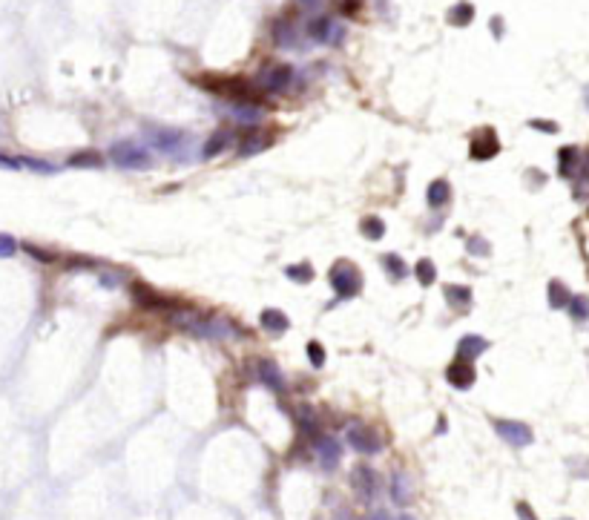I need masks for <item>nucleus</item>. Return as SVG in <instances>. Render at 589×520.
Wrapping results in <instances>:
<instances>
[{
    "instance_id": "38",
    "label": "nucleus",
    "mask_w": 589,
    "mask_h": 520,
    "mask_svg": "<svg viewBox=\"0 0 589 520\" xmlns=\"http://www.w3.org/2000/svg\"><path fill=\"white\" fill-rule=\"evenodd\" d=\"M23 250H26L29 256H35L38 262H43V265H49V262H55V256L49 253V250H40V247H35V245H23Z\"/></svg>"
},
{
    "instance_id": "12",
    "label": "nucleus",
    "mask_w": 589,
    "mask_h": 520,
    "mask_svg": "<svg viewBox=\"0 0 589 520\" xmlns=\"http://www.w3.org/2000/svg\"><path fill=\"white\" fill-rule=\"evenodd\" d=\"M471 158L475 161H489V158H494L500 153V144H498V135H494L491 130H483L475 141H471Z\"/></svg>"
},
{
    "instance_id": "46",
    "label": "nucleus",
    "mask_w": 589,
    "mask_h": 520,
    "mask_svg": "<svg viewBox=\"0 0 589 520\" xmlns=\"http://www.w3.org/2000/svg\"><path fill=\"white\" fill-rule=\"evenodd\" d=\"M397 520H414V517H411V514H399Z\"/></svg>"
},
{
    "instance_id": "42",
    "label": "nucleus",
    "mask_w": 589,
    "mask_h": 520,
    "mask_svg": "<svg viewBox=\"0 0 589 520\" xmlns=\"http://www.w3.org/2000/svg\"><path fill=\"white\" fill-rule=\"evenodd\" d=\"M532 127L535 130H544V132H558V124H546V121H540V118H535Z\"/></svg>"
},
{
    "instance_id": "6",
    "label": "nucleus",
    "mask_w": 589,
    "mask_h": 520,
    "mask_svg": "<svg viewBox=\"0 0 589 520\" xmlns=\"http://www.w3.org/2000/svg\"><path fill=\"white\" fill-rule=\"evenodd\" d=\"M351 489H353V494H357L360 503H371L376 498V491H380V477H376V471L371 466L360 463L351 471Z\"/></svg>"
},
{
    "instance_id": "36",
    "label": "nucleus",
    "mask_w": 589,
    "mask_h": 520,
    "mask_svg": "<svg viewBox=\"0 0 589 520\" xmlns=\"http://www.w3.org/2000/svg\"><path fill=\"white\" fill-rule=\"evenodd\" d=\"M15 250H17V242L12 239L9 233H0V259H9V256H15Z\"/></svg>"
},
{
    "instance_id": "23",
    "label": "nucleus",
    "mask_w": 589,
    "mask_h": 520,
    "mask_svg": "<svg viewBox=\"0 0 589 520\" xmlns=\"http://www.w3.org/2000/svg\"><path fill=\"white\" fill-rule=\"evenodd\" d=\"M471 20H475V6H471L468 0H460L457 6L449 9V23H452V26H468Z\"/></svg>"
},
{
    "instance_id": "40",
    "label": "nucleus",
    "mask_w": 589,
    "mask_h": 520,
    "mask_svg": "<svg viewBox=\"0 0 589 520\" xmlns=\"http://www.w3.org/2000/svg\"><path fill=\"white\" fill-rule=\"evenodd\" d=\"M360 3H362V0H339V9L345 15H357L360 12Z\"/></svg>"
},
{
    "instance_id": "1",
    "label": "nucleus",
    "mask_w": 589,
    "mask_h": 520,
    "mask_svg": "<svg viewBox=\"0 0 589 520\" xmlns=\"http://www.w3.org/2000/svg\"><path fill=\"white\" fill-rule=\"evenodd\" d=\"M170 322L178 330H187V334H196V337H207V339H227L233 337V325L216 316H204L193 308H176L170 314Z\"/></svg>"
},
{
    "instance_id": "30",
    "label": "nucleus",
    "mask_w": 589,
    "mask_h": 520,
    "mask_svg": "<svg viewBox=\"0 0 589 520\" xmlns=\"http://www.w3.org/2000/svg\"><path fill=\"white\" fill-rule=\"evenodd\" d=\"M285 273H288V279L299 282V285H308V282L314 279V268H311L308 262H299V265H288V268H285Z\"/></svg>"
},
{
    "instance_id": "4",
    "label": "nucleus",
    "mask_w": 589,
    "mask_h": 520,
    "mask_svg": "<svg viewBox=\"0 0 589 520\" xmlns=\"http://www.w3.org/2000/svg\"><path fill=\"white\" fill-rule=\"evenodd\" d=\"M291 84H293V69L288 63H270L265 69H259L256 75V86L268 92V95H282Z\"/></svg>"
},
{
    "instance_id": "5",
    "label": "nucleus",
    "mask_w": 589,
    "mask_h": 520,
    "mask_svg": "<svg viewBox=\"0 0 589 520\" xmlns=\"http://www.w3.org/2000/svg\"><path fill=\"white\" fill-rule=\"evenodd\" d=\"M144 135H147V144L164 155H173L176 150L184 147L187 141V132L184 130H176V127H155V124H147L144 127Z\"/></svg>"
},
{
    "instance_id": "18",
    "label": "nucleus",
    "mask_w": 589,
    "mask_h": 520,
    "mask_svg": "<svg viewBox=\"0 0 589 520\" xmlns=\"http://www.w3.org/2000/svg\"><path fill=\"white\" fill-rule=\"evenodd\" d=\"M259 325H262L265 330H270V334H285V330L291 328V319L279 308H268V311L259 314Z\"/></svg>"
},
{
    "instance_id": "44",
    "label": "nucleus",
    "mask_w": 589,
    "mask_h": 520,
    "mask_svg": "<svg viewBox=\"0 0 589 520\" xmlns=\"http://www.w3.org/2000/svg\"><path fill=\"white\" fill-rule=\"evenodd\" d=\"M583 107L589 109V84H586V89H583Z\"/></svg>"
},
{
    "instance_id": "19",
    "label": "nucleus",
    "mask_w": 589,
    "mask_h": 520,
    "mask_svg": "<svg viewBox=\"0 0 589 520\" xmlns=\"http://www.w3.org/2000/svg\"><path fill=\"white\" fill-rule=\"evenodd\" d=\"M426 199H429V204H431L434 210L445 207V204L452 201V184L445 181V178H437V181H431V184H429V193H426Z\"/></svg>"
},
{
    "instance_id": "2",
    "label": "nucleus",
    "mask_w": 589,
    "mask_h": 520,
    "mask_svg": "<svg viewBox=\"0 0 589 520\" xmlns=\"http://www.w3.org/2000/svg\"><path fill=\"white\" fill-rule=\"evenodd\" d=\"M109 161L121 170H147L153 164V155L144 144H135V141H118L109 147Z\"/></svg>"
},
{
    "instance_id": "7",
    "label": "nucleus",
    "mask_w": 589,
    "mask_h": 520,
    "mask_svg": "<svg viewBox=\"0 0 589 520\" xmlns=\"http://www.w3.org/2000/svg\"><path fill=\"white\" fill-rule=\"evenodd\" d=\"M345 440H348V445L353 448V452H360V454H376V452H383V437L376 434L374 429H368V425H362V422L348 425Z\"/></svg>"
},
{
    "instance_id": "34",
    "label": "nucleus",
    "mask_w": 589,
    "mask_h": 520,
    "mask_svg": "<svg viewBox=\"0 0 589 520\" xmlns=\"http://www.w3.org/2000/svg\"><path fill=\"white\" fill-rule=\"evenodd\" d=\"M308 360L314 368H322L325 365V348L319 342H308Z\"/></svg>"
},
{
    "instance_id": "31",
    "label": "nucleus",
    "mask_w": 589,
    "mask_h": 520,
    "mask_svg": "<svg viewBox=\"0 0 589 520\" xmlns=\"http://www.w3.org/2000/svg\"><path fill=\"white\" fill-rule=\"evenodd\" d=\"M362 233L368 236L371 242H376V239H383L385 236V224H383V219H376V216H368V219H362Z\"/></svg>"
},
{
    "instance_id": "22",
    "label": "nucleus",
    "mask_w": 589,
    "mask_h": 520,
    "mask_svg": "<svg viewBox=\"0 0 589 520\" xmlns=\"http://www.w3.org/2000/svg\"><path fill=\"white\" fill-rule=\"evenodd\" d=\"M273 40L279 43V46H296V26L291 20H276L273 23Z\"/></svg>"
},
{
    "instance_id": "35",
    "label": "nucleus",
    "mask_w": 589,
    "mask_h": 520,
    "mask_svg": "<svg viewBox=\"0 0 589 520\" xmlns=\"http://www.w3.org/2000/svg\"><path fill=\"white\" fill-rule=\"evenodd\" d=\"M468 253H475V256H489L491 253V245L486 239H480V236H471L468 239Z\"/></svg>"
},
{
    "instance_id": "29",
    "label": "nucleus",
    "mask_w": 589,
    "mask_h": 520,
    "mask_svg": "<svg viewBox=\"0 0 589 520\" xmlns=\"http://www.w3.org/2000/svg\"><path fill=\"white\" fill-rule=\"evenodd\" d=\"M296 420H299V429H302L305 434L319 437V422H316V417H314L311 408H299V411H296Z\"/></svg>"
},
{
    "instance_id": "27",
    "label": "nucleus",
    "mask_w": 589,
    "mask_h": 520,
    "mask_svg": "<svg viewBox=\"0 0 589 520\" xmlns=\"http://www.w3.org/2000/svg\"><path fill=\"white\" fill-rule=\"evenodd\" d=\"M414 276H417V282L422 288L434 285V282H437V268H434L431 259H420V262L414 265Z\"/></svg>"
},
{
    "instance_id": "37",
    "label": "nucleus",
    "mask_w": 589,
    "mask_h": 520,
    "mask_svg": "<svg viewBox=\"0 0 589 520\" xmlns=\"http://www.w3.org/2000/svg\"><path fill=\"white\" fill-rule=\"evenodd\" d=\"M23 167H29V170H38V173H55V167L49 161H38V158H20Z\"/></svg>"
},
{
    "instance_id": "28",
    "label": "nucleus",
    "mask_w": 589,
    "mask_h": 520,
    "mask_svg": "<svg viewBox=\"0 0 589 520\" xmlns=\"http://www.w3.org/2000/svg\"><path fill=\"white\" fill-rule=\"evenodd\" d=\"M66 164H69V167H92V170H95V167H101V155L95 150H81V153H75L72 158H69Z\"/></svg>"
},
{
    "instance_id": "45",
    "label": "nucleus",
    "mask_w": 589,
    "mask_h": 520,
    "mask_svg": "<svg viewBox=\"0 0 589 520\" xmlns=\"http://www.w3.org/2000/svg\"><path fill=\"white\" fill-rule=\"evenodd\" d=\"M374 520H388V514H385V512H376V514H374Z\"/></svg>"
},
{
    "instance_id": "39",
    "label": "nucleus",
    "mask_w": 589,
    "mask_h": 520,
    "mask_svg": "<svg viewBox=\"0 0 589 520\" xmlns=\"http://www.w3.org/2000/svg\"><path fill=\"white\" fill-rule=\"evenodd\" d=\"M23 164H20V158H12V155H3L0 153V170H20Z\"/></svg>"
},
{
    "instance_id": "8",
    "label": "nucleus",
    "mask_w": 589,
    "mask_h": 520,
    "mask_svg": "<svg viewBox=\"0 0 589 520\" xmlns=\"http://www.w3.org/2000/svg\"><path fill=\"white\" fill-rule=\"evenodd\" d=\"M308 35H311L316 43L334 46V43H339V40L345 38V26H342L337 17H331V15H319V17H314V20L308 23Z\"/></svg>"
},
{
    "instance_id": "17",
    "label": "nucleus",
    "mask_w": 589,
    "mask_h": 520,
    "mask_svg": "<svg viewBox=\"0 0 589 520\" xmlns=\"http://www.w3.org/2000/svg\"><path fill=\"white\" fill-rule=\"evenodd\" d=\"M259 380H262L270 391H276V394H282L285 391V376H282V371L270 362V360H262L259 362Z\"/></svg>"
},
{
    "instance_id": "25",
    "label": "nucleus",
    "mask_w": 589,
    "mask_h": 520,
    "mask_svg": "<svg viewBox=\"0 0 589 520\" xmlns=\"http://www.w3.org/2000/svg\"><path fill=\"white\" fill-rule=\"evenodd\" d=\"M383 268H385L388 279H394V282H399V279L408 276V265H406L397 253H385V256H383Z\"/></svg>"
},
{
    "instance_id": "41",
    "label": "nucleus",
    "mask_w": 589,
    "mask_h": 520,
    "mask_svg": "<svg viewBox=\"0 0 589 520\" xmlns=\"http://www.w3.org/2000/svg\"><path fill=\"white\" fill-rule=\"evenodd\" d=\"M514 509H517V517H521V520H537V517H535V512H532V506H529V503H517V506H514Z\"/></svg>"
},
{
    "instance_id": "47",
    "label": "nucleus",
    "mask_w": 589,
    "mask_h": 520,
    "mask_svg": "<svg viewBox=\"0 0 589 520\" xmlns=\"http://www.w3.org/2000/svg\"><path fill=\"white\" fill-rule=\"evenodd\" d=\"M299 3H314V0H299Z\"/></svg>"
},
{
    "instance_id": "3",
    "label": "nucleus",
    "mask_w": 589,
    "mask_h": 520,
    "mask_svg": "<svg viewBox=\"0 0 589 520\" xmlns=\"http://www.w3.org/2000/svg\"><path fill=\"white\" fill-rule=\"evenodd\" d=\"M328 279H331V288L337 291L339 299H353L362 291V273L353 262H348V259L337 262L331 268V273H328Z\"/></svg>"
},
{
    "instance_id": "43",
    "label": "nucleus",
    "mask_w": 589,
    "mask_h": 520,
    "mask_svg": "<svg viewBox=\"0 0 589 520\" xmlns=\"http://www.w3.org/2000/svg\"><path fill=\"white\" fill-rule=\"evenodd\" d=\"M334 520H353V514H351V512H337Z\"/></svg>"
},
{
    "instance_id": "21",
    "label": "nucleus",
    "mask_w": 589,
    "mask_h": 520,
    "mask_svg": "<svg viewBox=\"0 0 589 520\" xmlns=\"http://www.w3.org/2000/svg\"><path fill=\"white\" fill-rule=\"evenodd\" d=\"M546 296H549V308H567L569 305V299H572V293L567 291V285H563L560 279H552L549 282V288H546Z\"/></svg>"
},
{
    "instance_id": "33",
    "label": "nucleus",
    "mask_w": 589,
    "mask_h": 520,
    "mask_svg": "<svg viewBox=\"0 0 589 520\" xmlns=\"http://www.w3.org/2000/svg\"><path fill=\"white\" fill-rule=\"evenodd\" d=\"M558 158H560V173H563V176H569V173L575 170V158H578V150H575V147H563Z\"/></svg>"
},
{
    "instance_id": "16",
    "label": "nucleus",
    "mask_w": 589,
    "mask_h": 520,
    "mask_svg": "<svg viewBox=\"0 0 589 520\" xmlns=\"http://www.w3.org/2000/svg\"><path fill=\"white\" fill-rule=\"evenodd\" d=\"M388 491H391V500L397 506H408L411 503V480H408L406 471H397V475L391 477Z\"/></svg>"
},
{
    "instance_id": "32",
    "label": "nucleus",
    "mask_w": 589,
    "mask_h": 520,
    "mask_svg": "<svg viewBox=\"0 0 589 520\" xmlns=\"http://www.w3.org/2000/svg\"><path fill=\"white\" fill-rule=\"evenodd\" d=\"M569 314H572V319H578V322H583V319H589V299L586 296H572L569 299Z\"/></svg>"
},
{
    "instance_id": "26",
    "label": "nucleus",
    "mask_w": 589,
    "mask_h": 520,
    "mask_svg": "<svg viewBox=\"0 0 589 520\" xmlns=\"http://www.w3.org/2000/svg\"><path fill=\"white\" fill-rule=\"evenodd\" d=\"M443 293H445V299H449L452 308H468L471 305V288H466V285H449Z\"/></svg>"
},
{
    "instance_id": "14",
    "label": "nucleus",
    "mask_w": 589,
    "mask_h": 520,
    "mask_svg": "<svg viewBox=\"0 0 589 520\" xmlns=\"http://www.w3.org/2000/svg\"><path fill=\"white\" fill-rule=\"evenodd\" d=\"M273 144V135L268 130H253L245 141H242V147H239V155H259V153H265L268 147Z\"/></svg>"
},
{
    "instance_id": "15",
    "label": "nucleus",
    "mask_w": 589,
    "mask_h": 520,
    "mask_svg": "<svg viewBox=\"0 0 589 520\" xmlns=\"http://www.w3.org/2000/svg\"><path fill=\"white\" fill-rule=\"evenodd\" d=\"M483 351H489V339L486 337H477V334H468L457 342V360H477Z\"/></svg>"
},
{
    "instance_id": "11",
    "label": "nucleus",
    "mask_w": 589,
    "mask_h": 520,
    "mask_svg": "<svg viewBox=\"0 0 589 520\" xmlns=\"http://www.w3.org/2000/svg\"><path fill=\"white\" fill-rule=\"evenodd\" d=\"M445 380H449V385H454L457 391H466L475 385V365H471L468 360H454L449 365V371H445Z\"/></svg>"
},
{
    "instance_id": "48",
    "label": "nucleus",
    "mask_w": 589,
    "mask_h": 520,
    "mask_svg": "<svg viewBox=\"0 0 589 520\" xmlns=\"http://www.w3.org/2000/svg\"><path fill=\"white\" fill-rule=\"evenodd\" d=\"M560 520H572V517H560Z\"/></svg>"
},
{
    "instance_id": "20",
    "label": "nucleus",
    "mask_w": 589,
    "mask_h": 520,
    "mask_svg": "<svg viewBox=\"0 0 589 520\" xmlns=\"http://www.w3.org/2000/svg\"><path fill=\"white\" fill-rule=\"evenodd\" d=\"M230 130H216L213 135L207 138V144H204V150H201V158H216L227 144H230Z\"/></svg>"
},
{
    "instance_id": "10",
    "label": "nucleus",
    "mask_w": 589,
    "mask_h": 520,
    "mask_svg": "<svg viewBox=\"0 0 589 520\" xmlns=\"http://www.w3.org/2000/svg\"><path fill=\"white\" fill-rule=\"evenodd\" d=\"M314 445H316V454H319L322 468H325V471H334L337 463H339V457H342V445H339V440H337V437H328V434H319Z\"/></svg>"
},
{
    "instance_id": "9",
    "label": "nucleus",
    "mask_w": 589,
    "mask_h": 520,
    "mask_svg": "<svg viewBox=\"0 0 589 520\" xmlns=\"http://www.w3.org/2000/svg\"><path fill=\"white\" fill-rule=\"evenodd\" d=\"M494 431L500 434L503 443H509L514 448H523V445H529L535 440L529 425L526 422H517V420H494Z\"/></svg>"
},
{
    "instance_id": "13",
    "label": "nucleus",
    "mask_w": 589,
    "mask_h": 520,
    "mask_svg": "<svg viewBox=\"0 0 589 520\" xmlns=\"http://www.w3.org/2000/svg\"><path fill=\"white\" fill-rule=\"evenodd\" d=\"M132 299H135V305H141V308H147V311L167 308V299H164L158 291H153L150 285H144V282H135L132 285Z\"/></svg>"
},
{
    "instance_id": "24",
    "label": "nucleus",
    "mask_w": 589,
    "mask_h": 520,
    "mask_svg": "<svg viewBox=\"0 0 589 520\" xmlns=\"http://www.w3.org/2000/svg\"><path fill=\"white\" fill-rule=\"evenodd\" d=\"M233 118L239 124H245V127H256L259 121H262V109H259L256 104H239L233 109Z\"/></svg>"
}]
</instances>
